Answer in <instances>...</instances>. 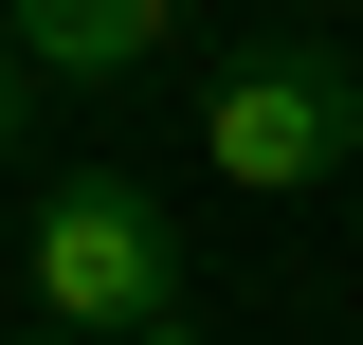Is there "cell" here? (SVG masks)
I'll return each mask as SVG.
<instances>
[{
  "label": "cell",
  "mask_w": 363,
  "mask_h": 345,
  "mask_svg": "<svg viewBox=\"0 0 363 345\" xmlns=\"http://www.w3.org/2000/svg\"><path fill=\"white\" fill-rule=\"evenodd\" d=\"M200 164H218L236 200H309V182H345V164H363V55H327V37L236 55L218 109H200Z\"/></svg>",
  "instance_id": "6da1fadb"
},
{
  "label": "cell",
  "mask_w": 363,
  "mask_h": 345,
  "mask_svg": "<svg viewBox=\"0 0 363 345\" xmlns=\"http://www.w3.org/2000/svg\"><path fill=\"white\" fill-rule=\"evenodd\" d=\"M18 273H37V327H73V345L182 327V236H164V200H145V182H55Z\"/></svg>",
  "instance_id": "7a4b0ae2"
},
{
  "label": "cell",
  "mask_w": 363,
  "mask_h": 345,
  "mask_svg": "<svg viewBox=\"0 0 363 345\" xmlns=\"http://www.w3.org/2000/svg\"><path fill=\"white\" fill-rule=\"evenodd\" d=\"M164 18H182V0H18V37H37L55 73H128Z\"/></svg>",
  "instance_id": "3957f363"
},
{
  "label": "cell",
  "mask_w": 363,
  "mask_h": 345,
  "mask_svg": "<svg viewBox=\"0 0 363 345\" xmlns=\"http://www.w3.org/2000/svg\"><path fill=\"white\" fill-rule=\"evenodd\" d=\"M128 345H218V327H128Z\"/></svg>",
  "instance_id": "277c9868"
},
{
  "label": "cell",
  "mask_w": 363,
  "mask_h": 345,
  "mask_svg": "<svg viewBox=\"0 0 363 345\" xmlns=\"http://www.w3.org/2000/svg\"><path fill=\"white\" fill-rule=\"evenodd\" d=\"M0 146H18V73H0Z\"/></svg>",
  "instance_id": "5b68a950"
},
{
  "label": "cell",
  "mask_w": 363,
  "mask_h": 345,
  "mask_svg": "<svg viewBox=\"0 0 363 345\" xmlns=\"http://www.w3.org/2000/svg\"><path fill=\"white\" fill-rule=\"evenodd\" d=\"M18 345H73V327H18Z\"/></svg>",
  "instance_id": "8992f818"
}]
</instances>
